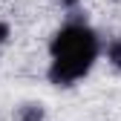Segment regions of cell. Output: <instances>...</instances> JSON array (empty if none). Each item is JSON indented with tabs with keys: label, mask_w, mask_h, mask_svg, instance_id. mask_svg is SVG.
<instances>
[{
	"label": "cell",
	"mask_w": 121,
	"mask_h": 121,
	"mask_svg": "<svg viewBox=\"0 0 121 121\" xmlns=\"http://www.w3.org/2000/svg\"><path fill=\"white\" fill-rule=\"evenodd\" d=\"M52 66L49 81L58 86H69L89 72L98 58V35L84 23H69L52 38Z\"/></svg>",
	"instance_id": "6da1fadb"
},
{
	"label": "cell",
	"mask_w": 121,
	"mask_h": 121,
	"mask_svg": "<svg viewBox=\"0 0 121 121\" xmlns=\"http://www.w3.org/2000/svg\"><path fill=\"white\" fill-rule=\"evenodd\" d=\"M20 121H43V107L40 104H26V107H20Z\"/></svg>",
	"instance_id": "7a4b0ae2"
},
{
	"label": "cell",
	"mask_w": 121,
	"mask_h": 121,
	"mask_svg": "<svg viewBox=\"0 0 121 121\" xmlns=\"http://www.w3.org/2000/svg\"><path fill=\"white\" fill-rule=\"evenodd\" d=\"M107 55H110V60H112V66H118V69H121V38H115V40L110 43Z\"/></svg>",
	"instance_id": "3957f363"
},
{
	"label": "cell",
	"mask_w": 121,
	"mask_h": 121,
	"mask_svg": "<svg viewBox=\"0 0 121 121\" xmlns=\"http://www.w3.org/2000/svg\"><path fill=\"white\" fill-rule=\"evenodd\" d=\"M6 38H9V23L0 20V43H6Z\"/></svg>",
	"instance_id": "277c9868"
},
{
	"label": "cell",
	"mask_w": 121,
	"mask_h": 121,
	"mask_svg": "<svg viewBox=\"0 0 121 121\" xmlns=\"http://www.w3.org/2000/svg\"><path fill=\"white\" fill-rule=\"evenodd\" d=\"M60 3H64V6H75V3H78V0H60Z\"/></svg>",
	"instance_id": "5b68a950"
}]
</instances>
